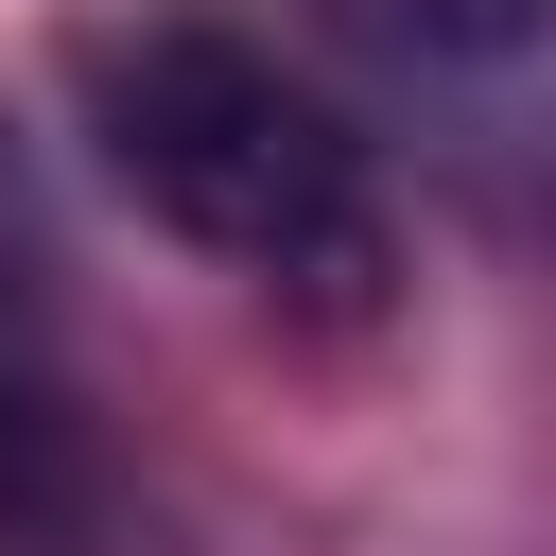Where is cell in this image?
Masks as SVG:
<instances>
[{
	"label": "cell",
	"instance_id": "7a4b0ae2",
	"mask_svg": "<svg viewBox=\"0 0 556 556\" xmlns=\"http://www.w3.org/2000/svg\"><path fill=\"white\" fill-rule=\"evenodd\" d=\"M382 52H417V70H504L521 35H539V0H348Z\"/></svg>",
	"mask_w": 556,
	"mask_h": 556
},
{
	"label": "cell",
	"instance_id": "6da1fadb",
	"mask_svg": "<svg viewBox=\"0 0 556 556\" xmlns=\"http://www.w3.org/2000/svg\"><path fill=\"white\" fill-rule=\"evenodd\" d=\"M87 104H104V174H122L174 243H208V261H243V278H295V295H330V313L382 295L365 139H348L261 35H226V17H139V35L87 52Z\"/></svg>",
	"mask_w": 556,
	"mask_h": 556
}]
</instances>
